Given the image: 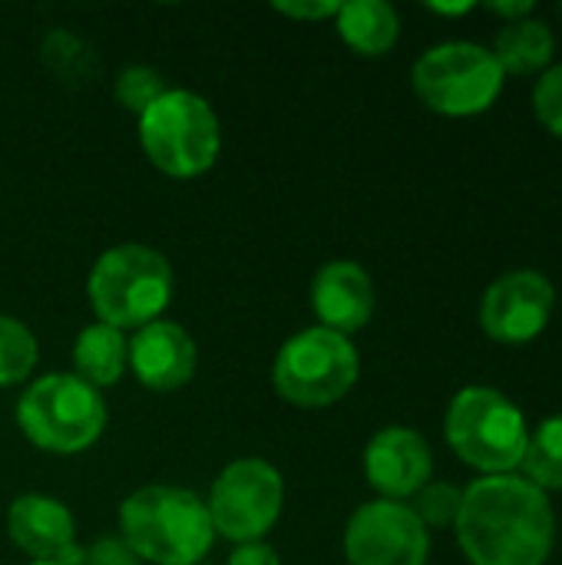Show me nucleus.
Instances as JSON below:
<instances>
[{"mask_svg": "<svg viewBox=\"0 0 562 565\" xmlns=\"http://www.w3.org/2000/svg\"><path fill=\"white\" fill-rule=\"evenodd\" d=\"M30 565H63V563H30Z\"/></svg>", "mask_w": 562, "mask_h": 565, "instance_id": "29", "label": "nucleus"}, {"mask_svg": "<svg viewBox=\"0 0 562 565\" xmlns=\"http://www.w3.org/2000/svg\"><path fill=\"white\" fill-rule=\"evenodd\" d=\"M229 565H282V559H278V553L265 540H258V543L235 546V553L229 556Z\"/></svg>", "mask_w": 562, "mask_h": 565, "instance_id": "26", "label": "nucleus"}, {"mask_svg": "<svg viewBox=\"0 0 562 565\" xmlns=\"http://www.w3.org/2000/svg\"><path fill=\"white\" fill-rule=\"evenodd\" d=\"M434 454L427 440L411 427H384L368 440L364 477L381 493V500L404 503L421 487L431 483Z\"/></svg>", "mask_w": 562, "mask_h": 565, "instance_id": "12", "label": "nucleus"}, {"mask_svg": "<svg viewBox=\"0 0 562 565\" xmlns=\"http://www.w3.org/2000/svg\"><path fill=\"white\" fill-rule=\"evenodd\" d=\"M553 50H556V40L550 33V26L543 20H513L507 23L497 40H494V60L500 63L503 76L507 73H520V76H530L537 70H543L550 60H553Z\"/></svg>", "mask_w": 562, "mask_h": 565, "instance_id": "18", "label": "nucleus"}, {"mask_svg": "<svg viewBox=\"0 0 562 565\" xmlns=\"http://www.w3.org/2000/svg\"><path fill=\"white\" fill-rule=\"evenodd\" d=\"M139 146L159 172L195 179L215 166L222 152V126L209 99L199 93L166 89L139 116Z\"/></svg>", "mask_w": 562, "mask_h": 565, "instance_id": "5", "label": "nucleus"}, {"mask_svg": "<svg viewBox=\"0 0 562 565\" xmlns=\"http://www.w3.org/2000/svg\"><path fill=\"white\" fill-rule=\"evenodd\" d=\"M464 507V490L454 483H427L414 493V516L434 530H454Z\"/></svg>", "mask_w": 562, "mask_h": 565, "instance_id": "21", "label": "nucleus"}, {"mask_svg": "<svg viewBox=\"0 0 562 565\" xmlns=\"http://www.w3.org/2000/svg\"><path fill=\"white\" fill-rule=\"evenodd\" d=\"M7 533L17 550L33 556V563H56L70 546H76L73 513L43 493H23L7 510Z\"/></svg>", "mask_w": 562, "mask_h": 565, "instance_id": "15", "label": "nucleus"}, {"mask_svg": "<svg viewBox=\"0 0 562 565\" xmlns=\"http://www.w3.org/2000/svg\"><path fill=\"white\" fill-rule=\"evenodd\" d=\"M205 507L219 536L232 540L235 546L258 543L282 516L285 480L268 460L242 457L215 477Z\"/></svg>", "mask_w": 562, "mask_h": 565, "instance_id": "9", "label": "nucleus"}, {"mask_svg": "<svg viewBox=\"0 0 562 565\" xmlns=\"http://www.w3.org/2000/svg\"><path fill=\"white\" fill-rule=\"evenodd\" d=\"M119 540L152 565H195L215 543L205 500L166 483L129 493L119 507Z\"/></svg>", "mask_w": 562, "mask_h": 565, "instance_id": "2", "label": "nucleus"}, {"mask_svg": "<svg viewBox=\"0 0 562 565\" xmlns=\"http://www.w3.org/2000/svg\"><path fill=\"white\" fill-rule=\"evenodd\" d=\"M533 109H537V119L562 139V63L540 76L533 89Z\"/></svg>", "mask_w": 562, "mask_h": 565, "instance_id": "23", "label": "nucleus"}, {"mask_svg": "<svg viewBox=\"0 0 562 565\" xmlns=\"http://www.w3.org/2000/svg\"><path fill=\"white\" fill-rule=\"evenodd\" d=\"M358 374L361 358L351 338L328 331L321 324L291 334L282 344L272 367V381L282 401L305 411L331 407L341 397H348L358 384Z\"/></svg>", "mask_w": 562, "mask_h": 565, "instance_id": "7", "label": "nucleus"}, {"mask_svg": "<svg viewBox=\"0 0 562 565\" xmlns=\"http://www.w3.org/2000/svg\"><path fill=\"white\" fill-rule=\"evenodd\" d=\"M378 305L374 278L351 258H335L318 268L311 281V308L321 328L351 338L361 331Z\"/></svg>", "mask_w": 562, "mask_h": 565, "instance_id": "14", "label": "nucleus"}, {"mask_svg": "<svg viewBox=\"0 0 562 565\" xmlns=\"http://www.w3.org/2000/svg\"><path fill=\"white\" fill-rule=\"evenodd\" d=\"M338 7L335 0H315V3H275L278 13L291 17V20H325V17H338Z\"/></svg>", "mask_w": 562, "mask_h": 565, "instance_id": "25", "label": "nucleus"}, {"mask_svg": "<svg viewBox=\"0 0 562 565\" xmlns=\"http://www.w3.org/2000/svg\"><path fill=\"white\" fill-rule=\"evenodd\" d=\"M487 10H490V13H500V17H510V23H513V20H523V17H530V13H533V0H513V3H487Z\"/></svg>", "mask_w": 562, "mask_h": 565, "instance_id": "27", "label": "nucleus"}, {"mask_svg": "<svg viewBox=\"0 0 562 565\" xmlns=\"http://www.w3.org/2000/svg\"><path fill=\"white\" fill-rule=\"evenodd\" d=\"M560 13H562V7H560Z\"/></svg>", "mask_w": 562, "mask_h": 565, "instance_id": "30", "label": "nucleus"}, {"mask_svg": "<svg viewBox=\"0 0 562 565\" xmlns=\"http://www.w3.org/2000/svg\"><path fill=\"white\" fill-rule=\"evenodd\" d=\"M444 434L450 450L484 477H507L520 470L530 427L523 411L494 387H464L454 394Z\"/></svg>", "mask_w": 562, "mask_h": 565, "instance_id": "4", "label": "nucleus"}, {"mask_svg": "<svg viewBox=\"0 0 562 565\" xmlns=\"http://www.w3.org/2000/svg\"><path fill=\"white\" fill-rule=\"evenodd\" d=\"M96 318L109 328H146L172 301V265L149 245H113L106 248L86 281Z\"/></svg>", "mask_w": 562, "mask_h": 565, "instance_id": "3", "label": "nucleus"}, {"mask_svg": "<svg viewBox=\"0 0 562 565\" xmlns=\"http://www.w3.org/2000/svg\"><path fill=\"white\" fill-rule=\"evenodd\" d=\"M454 533L470 565H543L556 543V516L527 477H480L464 490Z\"/></svg>", "mask_w": 562, "mask_h": 565, "instance_id": "1", "label": "nucleus"}, {"mask_svg": "<svg viewBox=\"0 0 562 565\" xmlns=\"http://www.w3.org/2000/svg\"><path fill=\"white\" fill-rule=\"evenodd\" d=\"M17 424L33 447L73 457L103 437L106 401L76 374H46L20 394Z\"/></svg>", "mask_w": 562, "mask_h": 565, "instance_id": "6", "label": "nucleus"}, {"mask_svg": "<svg viewBox=\"0 0 562 565\" xmlns=\"http://www.w3.org/2000/svg\"><path fill=\"white\" fill-rule=\"evenodd\" d=\"M129 371V341L103 321L86 324L73 341V374L93 391L113 387Z\"/></svg>", "mask_w": 562, "mask_h": 565, "instance_id": "16", "label": "nucleus"}, {"mask_svg": "<svg viewBox=\"0 0 562 565\" xmlns=\"http://www.w3.org/2000/svg\"><path fill=\"white\" fill-rule=\"evenodd\" d=\"M83 565H142V559L123 543V540H96L86 553Z\"/></svg>", "mask_w": 562, "mask_h": 565, "instance_id": "24", "label": "nucleus"}, {"mask_svg": "<svg viewBox=\"0 0 562 565\" xmlns=\"http://www.w3.org/2000/svg\"><path fill=\"white\" fill-rule=\"evenodd\" d=\"M411 79H414V93L427 109L454 119L487 113L500 99L507 83L494 53L467 40L431 46L414 63Z\"/></svg>", "mask_w": 562, "mask_h": 565, "instance_id": "8", "label": "nucleus"}, {"mask_svg": "<svg viewBox=\"0 0 562 565\" xmlns=\"http://www.w3.org/2000/svg\"><path fill=\"white\" fill-rule=\"evenodd\" d=\"M344 556L351 565H427L431 533L407 503L371 500L344 526Z\"/></svg>", "mask_w": 562, "mask_h": 565, "instance_id": "10", "label": "nucleus"}, {"mask_svg": "<svg viewBox=\"0 0 562 565\" xmlns=\"http://www.w3.org/2000/svg\"><path fill=\"white\" fill-rule=\"evenodd\" d=\"M166 89H169V86H166L162 73L152 70V66H142V63L126 66V70L119 73V79H116V99L123 103V109H129V113H136V116H142Z\"/></svg>", "mask_w": 562, "mask_h": 565, "instance_id": "22", "label": "nucleus"}, {"mask_svg": "<svg viewBox=\"0 0 562 565\" xmlns=\"http://www.w3.org/2000/svg\"><path fill=\"white\" fill-rule=\"evenodd\" d=\"M523 473L533 487L547 490H562V414L547 417L527 440L523 454Z\"/></svg>", "mask_w": 562, "mask_h": 565, "instance_id": "19", "label": "nucleus"}, {"mask_svg": "<svg viewBox=\"0 0 562 565\" xmlns=\"http://www.w3.org/2000/svg\"><path fill=\"white\" fill-rule=\"evenodd\" d=\"M556 291L540 271H510L497 278L480 301V324L500 344H527L540 338L553 318Z\"/></svg>", "mask_w": 562, "mask_h": 565, "instance_id": "11", "label": "nucleus"}, {"mask_svg": "<svg viewBox=\"0 0 562 565\" xmlns=\"http://www.w3.org/2000/svg\"><path fill=\"white\" fill-rule=\"evenodd\" d=\"M338 33L361 56H384L401 36V17L388 0H351L338 7Z\"/></svg>", "mask_w": 562, "mask_h": 565, "instance_id": "17", "label": "nucleus"}, {"mask_svg": "<svg viewBox=\"0 0 562 565\" xmlns=\"http://www.w3.org/2000/svg\"><path fill=\"white\" fill-rule=\"evenodd\" d=\"M36 358L40 348L33 331L17 318L0 315V387L26 381L36 367Z\"/></svg>", "mask_w": 562, "mask_h": 565, "instance_id": "20", "label": "nucleus"}, {"mask_svg": "<svg viewBox=\"0 0 562 565\" xmlns=\"http://www.w3.org/2000/svg\"><path fill=\"white\" fill-rule=\"evenodd\" d=\"M474 3H457V7H444V3H431V10H437V13H467Z\"/></svg>", "mask_w": 562, "mask_h": 565, "instance_id": "28", "label": "nucleus"}, {"mask_svg": "<svg viewBox=\"0 0 562 565\" xmlns=\"http://www.w3.org/2000/svg\"><path fill=\"white\" fill-rule=\"evenodd\" d=\"M199 351L192 334L176 321H152L129 341V371L149 391L169 394L195 377Z\"/></svg>", "mask_w": 562, "mask_h": 565, "instance_id": "13", "label": "nucleus"}]
</instances>
